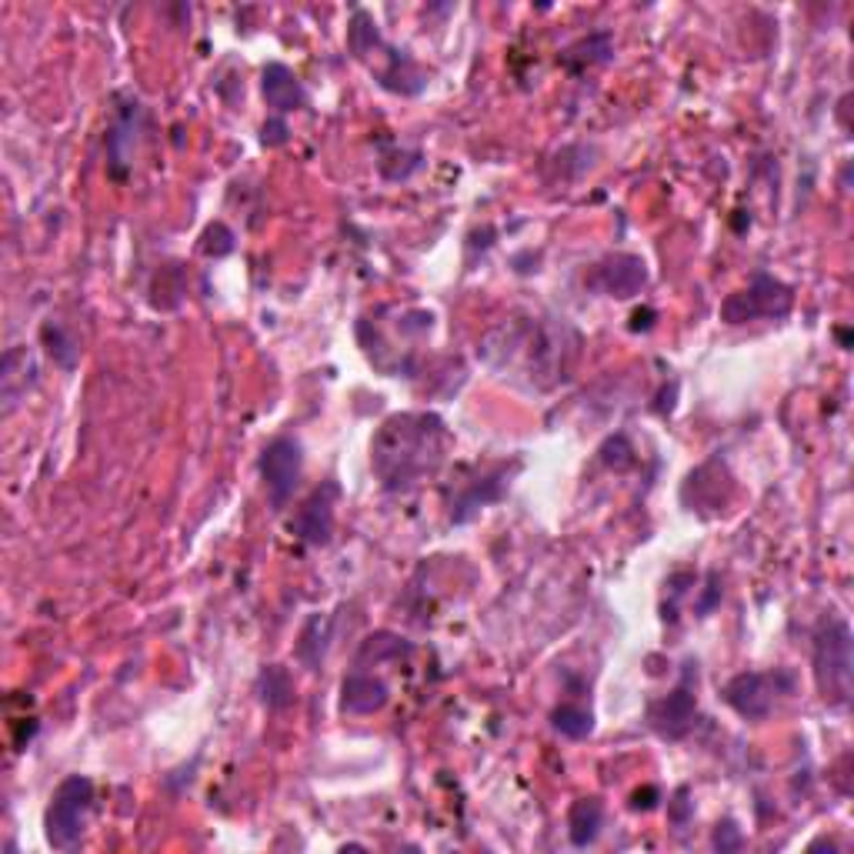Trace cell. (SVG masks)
Here are the masks:
<instances>
[{
    "instance_id": "cell-1",
    "label": "cell",
    "mask_w": 854,
    "mask_h": 854,
    "mask_svg": "<svg viewBox=\"0 0 854 854\" xmlns=\"http://www.w3.org/2000/svg\"><path fill=\"white\" fill-rule=\"evenodd\" d=\"M445 445L448 431L438 414H394L371 445L374 474L387 491H407L441 468Z\"/></svg>"
},
{
    "instance_id": "cell-2",
    "label": "cell",
    "mask_w": 854,
    "mask_h": 854,
    "mask_svg": "<svg viewBox=\"0 0 854 854\" xmlns=\"http://www.w3.org/2000/svg\"><path fill=\"white\" fill-rule=\"evenodd\" d=\"M814 681L821 698L831 708H844L851 701L854 654H851V628L841 618L824 621L814 638Z\"/></svg>"
},
{
    "instance_id": "cell-3",
    "label": "cell",
    "mask_w": 854,
    "mask_h": 854,
    "mask_svg": "<svg viewBox=\"0 0 854 854\" xmlns=\"http://www.w3.org/2000/svg\"><path fill=\"white\" fill-rule=\"evenodd\" d=\"M94 808V782L83 775H70L57 785L47 814H44V828H47V841L57 851H70L77 847V841L83 838V828H88V814Z\"/></svg>"
},
{
    "instance_id": "cell-4",
    "label": "cell",
    "mask_w": 854,
    "mask_h": 854,
    "mask_svg": "<svg viewBox=\"0 0 854 854\" xmlns=\"http://www.w3.org/2000/svg\"><path fill=\"white\" fill-rule=\"evenodd\" d=\"M791 674L788 671H744L734 674L724 685V701L748 721H764L775 711V701L782 692H791Z\"/></svg>"
},
{
    "instance_id": "cell-5",
    "label": "cell",
    "mask_w": 854,
    "mask_h": 854,
    "mask_svg": "<svg viewBox=\"0 0 854 854\" xmlns=\"http://www.w3.org/2000/svg\"><path fill=\"white\" fill-rule=\"evenodd\" d=\"M791 288L782 284L778 278L772 274H754V281L731 294L724 304H721V317L728 324H748V321H757V317H785L791 311Z\"/></svg>"
},
{
    "instance_id": "cell-6",
    "label": "cell",
    "mask_w": 854,
    "mask_h": 854,
    "mask_svg": "<svg viewBox=\"0 0 854 854\" xmlns=\"http://www.w3.org/2000/svg\"><path fill=\"white\" fill-rule=\"evenodd\" d=\"M304 474V454L294 438H274L261 451V477L274 501V507H284Z\"/></svg>"
},
{
    "instance_id": "cell-7",
    "label": "cell",
    "mask_w": 854,
    "mask_h": 854,
    "mask_svg": "<svg viewBox=\"0 0 854 854\" xmlns=\"http://www.w3.org/2000/svg\"><path fill=\"white\" fill-rule=\"evenodd\" d=\"M587 284L611 297H634L648 284V268L638 254H611L602 265H594Z\"/></svg>"
},
{
    "instance_id": "cell-8",
    "label": "cell",
    "mask_w": 854,
    "mask_h": 854,
    "mask_svg": "<svg viewBox=\"0 0 854 854\" xmlns=\"http://www.w3.org/2000/svg\"><path fill=\"white\" fill-rule=\"evenodd\" d=\"M334 501H337V484L327 481L324 487H317L291 518V531L311 544V548H324L334 535Z\"/></svg>"
},
{
    "instance_id": "cell-9",
    "label": "cell",
    "mask_w": 854,
    "mask_h": 854,
    "mask_svg": "<svg viewBox=\"0 0 854 854\" xmlns=\"http://www.w3.org/2000/svg\"><path fill=\"white\" fill-rule=\"evenodd\" d=\"M141 117H144V108L137 98H127L124 108H117L114 114V124L108 131V170L114 181H124L127 170H131V157L137 150V134H141Z\"/></svg>"
},
{
    "instance_id": "cell-10",
    "label": "cell",
    "mask_w": 854,
    "mask_h": 854,
    "mask_svg": "<svg viewBox=\"0 0 854 854\" xmlns=\"http://www.w3.org/2000/svg\"><path fill=\"white\" fill-rule=\"evenodd\" d=\"M695 718H698V701H695L692 688H685V685L674 688V692L664 695V698H658V701L648 708L651 728H654L661 738H671V741L685 738V734L692 731Z\"/></svg>"
},
{
    "instance_id": "cell-11",
    "label": "cell",
    "mask_w": 854,
    "mask_h": 854,
    "mask_svg": "<svg viewBox=\"0 0 854 854\" xmlns=\"http://www.w3.org/2000/svg\"><path fill=\"white\" fill-rule=\"evenodd\" d=\"M387 698H391L387 685L368 671L348 674L345 685H340V708L348 715H378L387 705Z\"/></svg>"
},
{
    "instance_id": "cell-12",
    "label": "cell",
    "mask_w": 854,
    "mask_h": 854,
    "mask_svg": "<svg viewBox=\"0 0 854 854\" xmlns=\"http://www.w3.org/2000/svg\"><path fill=\"white\" fill-rule=\"evenodd\" d=\"M261 91H265L268 108H274L278 114H291V111L304 108V88L288 64L274 60L261 70Z\"/></svg>"
},
{
    "instance_id": "cell-13",
    "label": "cell",
    "mask_w": 854,
    "mask_h": 854,
    "mask_svg": "<svg viewBox=\"0 0 854 854\" xmlns=\"http://www.w3.org/2000/svg\"><path fill=\"white\" fill-rule=\"evenodd\" d=\"M27 371H34V361L27 348H8L4 364H0V397H4V411L11 414L27 397Z\"/></svg>"
},
{
    "instance_id": "cell-14",
    "label": "cell",
    "mask_w": 854,
    "mask_h": 854,
    "mask_svg": "<svg viewBox=\"0 0 854 854\" xmlns=\"http://www.w3.org/2000/svg\"><path fill=\"white\" fill-rule=\"evenodd\" d=\"M711 474H715V477L708 481V464H701L698 471L688 474L685 491H681V494H692V491H695V497H685V504H688L692 510H721V507L728 504V494H721V481H728L724 464L715 461V471H711Z\"/></svg>"
},
{
    "instance_id": "cell-15",
    "label": "cell",
    "mask_w": 854,
    "mask_h": 854,
    "mask_svg": "<svg viewBox=\"0 0 854 854\" xmlns=\"http://www.w3.org/2000/svg\"><path fill=\"white\" fill-rule=\"evenodd\" d=\"M605 824V805L597 798H577L568 811V838L574 847H587L597 841Z\"/></svg>"
},
{
    "instance_id": "cell-16",
    "label": "cell",
    "mask_w": 854,
    "mask_h": 854,
    "mask_svg": "<svg viewBox=\"0 0 854 854\" xmlns=\"http://www.w3.org/2000/svg\"><path fill=\"white\" fill-rule=\"evenodd\" d=\"M258 698L265 708L271 711H284L294 705V681L288 674V667L281 664H265L258 674Z\"/></svg>"
},
{
    "instance_id": "cell-17",
    "label": "cell",
    "mask_w": 854,
    "mask_h": 854,
    "mask_svg": "<svg viewBox=\"0 0 854 854\" xmlns=\"http://www.w3.org/2000/svg\"><path fill=\"white\" fill-rule=\"evenodd\" d=\"M615 54V41H611V34H591V37H584V41H577V44H571L564 54H561V60H564V67L568 70H584V67H594V64H605L608 57Z\"/></svg>"
},
{
    "instance_id": "cell-18",
    "label": "cell",
    "mask_w": 854,
    "mask_h": 854,
    "mask_svg": "<svg viewBox=\"0 0 854 854\" xmlns=\"http://www.w3.org/2000/svg\"><path fill=\"white\" fill-rule=\"evenodd\" d=\"M551 724H554V731H561L564 738L581 741V738H587V734L594 731V715H591L587 708H581V705H561V708H554Z\"/></svg>"
},
{
    "instance_id": "cell-19",
    "label": "cell",
    "mask_w": 854,
    "mask_h": 854,
    "mask_svg": "<svg viewBox=\"0 0 854 854\" xmlns=\"http://www.w3.org/2000/svg\"><path fill=\"white\" fill-rule=\"evenodd\" d=\"M41 337H44L47 355L54 358V364H60L64 371H74V368H77V345H74V337H70L60 324L47 321L44 330H41Z\"/></svg>"
},
{
    "instance_id": "cell-20",
    "label": "cell",
    "mask_w": 854,
    "mask_h": 854,
    "mask_svg": "<svg viewBox=\"0 0 854 854\" xmlns=\"http://www.w3.org/2000/svg\"><path fill=\"white\" fill-rule=\"evenodd\" d=\"M324 648H327V634H324V618L321 615H314L307 625H304V631H301V641H297V658L311 667V671H317V664H321V658H324Z\"/></svg>"
},
{
    "instance_id": "cell-21",
    "label": "cell",
    "mask_w": 854,
    "mask_h": 854,
    "mask_svg": "<svg viewBox=\"0 0 854 854\" xmlns=\"http://www.w3.org/2000/svg\"><path fill=\"white\" fill-rule=\"evenodd\" d=\"M378 44H381L378 24H374L364 11H358L355 21H351V27H348V47H351V54H355V57H368V50L378 47Z\"/></svg>"
},
{
    "instance_id": "cell-22",
    "label": "cell",
    "mask_w": 854,
    "mask_h": 854,
    "mask_svg": "<svg viewBox=\"0 0 854 854\" xmlns=\"http://www.w3.org/2000/svg\"><path fill=\"white\" fill-rule=\"evenodd\" d=\"M407 651H411V648L404 644V638H397V634H374V638L364 641L361 661H368V658H374V661H381V658H397V654H407Z\"/></svg>"
},
{
    "instance_id": "cell-23",
    "label": "cell",
    "mask_w": 854,
    "mask_h": 854,
    "mask_svg": "<svg viewBox=\"0 0 854 854\" xmlns=\"http://www.w3.org/2000/svg\"><path fill=\"white\" fill-rule=\"evenodd\" d=\"M602 461H605V464H611V468H628V464L634 461V451H631L628 438H625V435H615V438H608V441H605V448H602Z\"/></svg>"
},
{
    "instance_id": "cell-24",
    "label": "cell",
    "mask_w": 854,
    "mask_h": 854,
    "mask_svg": "<svg viewBox=\"0 0 854 854\" xmlns=\"http://www.w3.org/2000/svg\"><path fill=\"white\" fill-rule=\"evenodd\" d=\"M207 254H214V258H224V254H231L234 250V234L224 227V224H211L207 231H204V244H201Z\"/></svg>"
},
{
    "instance_id": "cell-25",
    "label": "cell",
    "mask_w": 854,
    "mask_h": 854,
    "mask_svg": "<svg viewBox=\"0 0 854 854\" xmlns=\"http://www.w3.org/2000/svg\"><path fill=\"white\" fill-rule=\"evenodd\" d=\"M711 844H715L718 851H738V847L744 844L741 828H738L734 821H721V824L715 828V834H711Z\"/></svg>"
},
{
    "instance_id": "cell-26",
    "label": "cell",
    "mask_w": 854,
    "mask_h": 854,
    "mask_svg": "<svg viewBox=\"0 0 854 854\" xmlns=\"http://www.w3.org/2000/svg\"><path fill=\"white\" fill-rule=\"evenodd\" d=\"M721 602V587H718V574H711L708 577V591H705V597L698 602V615L705 618V615H711V608Z\"/></svg>"
},
{
    "instance_id": "cell-27",
    "label": "cell",
    "mask_w": 854,
    "mask_h": 854,
    "mask_svg": "<svg viewBox=\"0 0 854 854\" xmlns=\"http://www.w3.org/2000/svg\"><path fill=\"white\" fill-rule=\"evenodd\" d=\"M261 141H265L268 147H278V144H284V141H288V124H284L281 117L268 121V124H265V134H261Z\"/></svg>"
},
{
    "instance_id": "cell-28",
    "label": "cell",
    "mask_w": 854,
    "mask_h": 854,
    "mask_svg": "<svg viewBox=\"0 0 854 854\" xmlns=\"http://www.w3.org/2000/svg\"><path fill=\"white\" fill-rule=\"evenodd\" d=\"M654 801H658V788H644V791H634L631 808H634V811H651Z\"/></svg>"
},
{
    "instance_id": "cell-29",
    "label": "cell",
    "mask_w": 854,
    "mask_h": 854,
    "mask_svg": "<svg viewBox=\"0 0 854 854\" xmlns=\"http://www.w3.org/2000/svg\"><path fill=\"white\" fill-rule=\"evenodd\" d=\"M651 317H654V311H638L631 327H634V330H641V327H651Z\"/></svg>"
}]
</instances>
